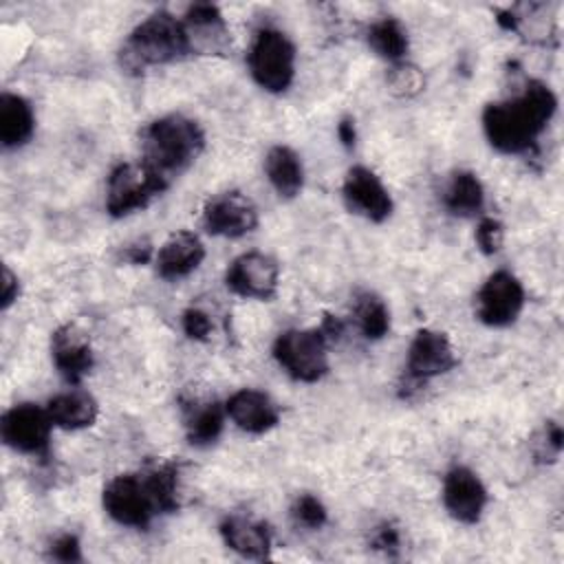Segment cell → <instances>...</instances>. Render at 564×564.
I'll list each match as a JSON object with an SVG mask.
<instances>
[{"instance_id":"ac0fdd59","label":"cell","mask_w":564,"mask_h":564,"mask_svg":"<svg viewBox=\"0 0 564 564\" xmlns=\"http://www.w3.org/2000/svg\"><path fill=\"white\" fill-rule=\"evenodd\" d=\"M220 538L225 546L247 560H264L271 553L273 535L267 522L249 516H227L220 527Z\"/></svg>"},{"instance_id":"9c48e42d","label":"cell","mask_w":564,"mask_h":564,"mask_svg":"<svg viewBox=\"0 0 564 564\" xmlns=\"http://www.w3.org/2000/svg\"><path fill=\"white\" fill-rule=\"evenodd\" d=\"M527 302L522 282L507 269H498L480 284L474 297V313L478 322L491 328L511 326Z\"/></svg>"},{"instance_id":"cb8c5ba5","label":"cell","mask_w":564,"mask_h":564,"mask_svg":"<svg viewBox=\"0 0 564 564\" xmlns=\"http://www.w3.org/2000/svg\"><path fill=\"white\" fill-rule=\"evenodd\" d=\"M443 205L452 216L474 218L485 207V187L478 174L469 170H458L449 176L443 189Z\"/></svg>"},{"instance_id":"5bb4252c","label":"cell","mask_w":564,"mask_h":564,"mask_svg":"<svg viewBox=\"0 0 564 564\" xmlns=\"http://www.w3.org/2000/svg\"><path fill=\"white\" fill-rule=\"evenodd\" d=\"M441 500L449 518H454L460 524H476L482 518V511L489 502V494L474 469L465 465H454L447 469L443 478Z\"/></svg>"},{"instance_id":"4fadbf2b","label":"cell","mask_w":564,"mask_h":564,"mask_svg":"<svg viewBox=\"0 0 564 564\" xmlns=\"http://www.w3.org/2000/svg\"><path fill=\"white\" fill-rule=\"evenodd\" d=\"M341 198L350 214L370 223H383L392 216L394 203L383 181L366 165H352L341 183Z\"/></svg>"},{"instance_id":"d6986e66","label":"cell","mask_w":564,"mask_h":564,"mask_svg":"<svg viewBox=\"0 0 564 564\" xmlns=\"http://www.w3.org/2000/svg\"><path fill=\"white\" fill-rule=\"evenodd\" d=\"M185 29L194 53H220L229 42V29L220 9L212 2H196L187 9Z\"/></svg>"},{"instance_id":"f546056e","label":"cell","mask_w":564,"mask_h":564,"mask_svg":"<svg viewBox=\"0 0 564 564\" xmlns=\"http://www.w3.org/2000/svg\"><path fill=\"white\" fill-rule=\"evenodd\" d=\"M505 238V227L498 218L482 216L476 227V245L485 256H494L500 251Z\"/></svg>"},{"instance_id":"ffe728a7","label":"cell","mask_w":564,"mask_h":564,"mask_svg":"<svg viewBox=\"0 0 564 564\" xmlns=\"http://www.w3.org/2000/svg\"><path fill=\"white\" fill-rule=\"evenodd\" d=\"M48 419L55 427L66 432H77L95 425L99 416V403L97 399L82 388H70L66 392H59L46 401Z\"/></svg>"},{"instance_id":"2e32d148","label":"cell","mask_w":564,"mask_h":564,"mask_svg":"<svg viewBox=\"0 0 564 564\" xmlns=\"http://www.w3.org/2000/svg\"><path fill=\"white\" fill-rule=\"evenodd\" d=\"M225 412L231 419V423L253 436L267 434L280 423V408L278 403L262 390L256 388H242L236 390L225 401Z\"/></svg>"},{"instance_id":"9a60e30c","label":"cell","mask_w":564,"mask_h":564,"mask_svg":"<svg viewBox=\"0 0 564 564\" xmlns=\"http://www.w3.org/2000/svg\"><path fill=\"white\" fill-rule=\"evenodd\" d=\"M51 359L59 377L77 386L95 364L90 337L77 324H62L51 333Z\"/></svg>"},{"instance_id":"7c38bea8","label":"cell","mask_w":564,"mask_h":564,"mask_svg":"<svg viewBox=\"0 0 564 564\" xmlns=\"http://www.w3.org/2000/svg\"><path fill=\"white\" fill-rule=\"evenodd\" d=\"M200 225L209 236L242 238L258 227V209L247 194L229 189L203 205Z\"/></svg>"},{"instance_id":"484cf974","label":"cell","mask_w":564,"mask_h":564,"mask_svg":"<svg viewBox=\"0 0 564 564\" xmlns=\"http://www.w3.org/2000/svg\"><path fill=\"white\" fill-rule=\"evenodd\" d=\"M352 317L366 339H381L390 330V308L372 291H361L355 295Z\"/></svg>"},{"instance_id":"4dcf8cb0","label":"cell","mask_w":564,"mask_h":564,"mask_svg":"<svg viewBox=\"0 0 564 564\" xmlns=\"http://www.w3.org/2000/svg\"><path fill=\"white\" fill-rule=\"evenodd\" d=\"M181 326H183V333L194 339V341H205L209 335H212V319L205 311L196 308V306H189L183 317H181Z\"/></svg>"},{"instance_id":"277c9868","label":"cell","mask_w":564,"mask_h":564,"mask_svg":"<svg viewBox=\"0 0 564 564\" xmlns=\"http://www.w3.org/2000/svg\"><path fill=\"white\" fill-rule=\"evenodd\" d=\"M194 55L183 18L156 11L139 22L119 48V64L128 73H143Z\"/></svg>"},{"instance_id":"4316f807","label":"cell","mask_w":564,"mask_h":564,"mask_svg":"<svg viewBox=\"0 0 564 564\" xmlns=\"http://www.w3.org/2000/svg\"><path fill=\"white\" fill-rule=\"evenodd\" d=\"M291 518L297 527L315 531L326 524L328 511L315 494H300L291 505Z\"/></svg>"},{"instance_id":"8fae6325","label":"cell","mask_w":564,"mask_h":564,"mask_svg":"<svg viewBox=\"0 0 564 564\" xmlns=\"http://www.w3.org/2000/svg\"><path fill=\"white\" fill-rule=\"evenodd\" d=\"M225 286L245 300L269 302L278 295L280 264L262 251H245L225 271Z\"/></svg>"},{"instance_id":"83f0119b","label":"cell","mask_w":564,"mask_h":564,"mask_svg":"<svg viewBox=\"0 0 564 564\" xmlns=\"http://www.w3.org/2000/svg\"><path fill=\"white\" fill-rule=\"evenodd\" d=\"M423 84H425V79H423L421 70L408 62L392 64V68L388 73V86L399 97H414L416 93L423 90Z\"/></svg>"},{"instance_id":"52a82bcc","label":"cell","mask_w":564,"mask_h":564,"mask_svg":"<svg viewBox=\"0 0 564 564\" xmlns=\"http://www.w3.org/2000/svg\"><path fill=\"white\" fill-rule=\"evenodd\" d=\"M273 359L300 383H315L328 372V335L317 328H289L273 341Z\"/></svg>"},{"instance_id":"d4e9b609","label":"cell","mask_w":564,"mask_h":564,"mask_svg":"<svg viewBox=\"0 0 564 564\" xmlns=\"http://www.w3.org/2000/svg\"><path fill=\"white\" fill-rule=\"evenodd\" d=\"M366 42L377 57L390 64L403 62L410 48L408 31L397 18H379L377 22H372L366 33Z\"/></svg>"},{"instance_id":"603a6c76","label":"cell","mask_w":564,"mask_h":564,"mask_svg":"<svg viewBox=\"0 0 564 564\" xmlns=\"http://www.w3.org/2000/svg\"><path fill=\"white\" fill-rule=\"evenodd\" d=\"M183 419L187 441L196 447H209L220 438L227 412L218 401H189L183 405Z\"/></svg>"},{"instance_id":"5b68a950","label":"cell","mask_w":564,"mask_h":564,"mask_svg":"<svg viewBox=\"0 0 564 564\" xmlns=\"http://www.w3.org/2000/svg\"><path fill=\"white\" fill-rule=\"evenodd\" d=\"M170 187V181L143 161L117 163L106 181V212L112 218H126L145 209Z\"/></svg>"},{"instance_id":"d6a6232c","label":"cell","mask_w":564,"mask_h":564,"mask_svg":"<svg viewBox=\"0 0 564 564\" xmlns=\"http://www.w3.org/2000/svg\"><path fill=\"white\" fill-rule=\"evenodd\" d=\"M370 544L377 549V551H383V553H394L401 544V538H399V531L390 524V522H383L375 529L372 533V540Z\"/></svg>"},{"instance_id":"f1b7e54d","label":"cell","mask_w":564,"mask_h":564,"mask_svg":"<svg viewBox=\"0 0 564 564\" xmlns=\"http://www.w3.org/2000/svg\"><path fill=\"white\" fill-rule=\"evenodd\" d=\"M562 445H564V434H562L560 423L546 421V425L542 427V432L538 434V438L533 443V454L540 463H553V460H557Z\"/></svg>"},{"instance_id":"6da1fadb","label":"cell","mask_w":564,"mask_h":564,"mask_svg":"<svg viewBox=\"0 0 564 564\" xmlns=\"http://www.w3.org/2000/svg\"><path fill=\"white\" fill-rule=\"evenodd\" d=\"M106 516L128 529H148L156 516L178 509V467L152 465L110 478L101 491Z\"/></svg>"},{"instance_id":"3957f363","label":"cell","mask_w":564,"mask_h":564,"mask_svg":"<svg viewBox=\"0 0 564 564\" xmlns=\"http://www.w3.org/2000/svg\"><path fill=\"white\" fill-rule=\"evenodd\" d=\"M205 132L198 121L170 112L141 130V161L172 183L203 152Z\"/></svg>"},{"instance_id":"836d02e7","label":"cell","mask_w":564,"mask_h":564,"mask_svg":"<svg viewBox=\"0 0 564 564\" xmlns=\"http://www.w3.org/2000/svg\"><path fill=\"white\" fill-rule=\"evenodd\" d=\"M18 297H20V280L9 267H4L2 269V293H0L2 311H7Z\"/></svg>"},{"instance_id":"e575fe53","label":"cell","mask_w":564,"mask_h":564,"mask_svg":"<svg viewBox=\"0 0 564 564\" xmlns=\"http://www.w3.org/2000/svg\"><path fill=\"white\" fill-rule=\"evenodd\" d=\"M337 137L339 141L346 145V148H352L355 145V121L350 117H344L339 123H337Z\"/></svg>"},{"instance_id":"ba28073f","label":"cell","mask_w":564,"mask_h":564,"mask_svg":"<svg viewBox=\"0 0 564 564\" xmlns=\"http://www.w3.org/2000/svg\"><path fill=\"white\" fill-rule=\"evenodd\" d=\"M53 427L46 408L35 403H15L0 416V436L4 445L26 456H48Z\"/></svg>"},{"instance_id":"1f68e13d","label":"cell","mask_w":564,"mask_h":564,"mask_svg":"<svg viewBox=\"0 0 564 564\" xmlns=\"http://www.w3.org/2000/svg\"><path fill=\"white\" fill-rule=\"evenodd\" d=\"M48 555L57 562H82V544L79 538L75 533H62L57 535L51 546H48Z\"/></svg>"},{"instance_id":"7402d4cb","label":"cell","mask_w":564,"mask_h":564,"mask_svg":"<svg viewBox=\"0 0 564 564\" xmlns=\"http://www.w3.org/2000/svg\"><path fill=\"white\" fill-rule=\"evenodd\" d=\"M264 174L280 198H295L304 187V165L300 154L289 145H273L264 154Z\"/></svg>"},{"instance_id":"30bf717a","label":"cell","mask_w":564,"mask_h":564,"mask_svg":"<svg viewBox=\"0 0 564 564\" xmlns=\"http://www.w3.org/2000/svg\"><path fill=\"white\" fill-rule=\"evenodd\" d=\"M458 364L456 350L449 337L436 328H419L408 346L405 379L408 386H423L441 375H447Z\"/></svg>"},{"instance_id":"e0dca14e","label":"cell","mask_w":564,"mask_h":564,"mask_svg":"<svg viewBox=\"0 0 564 564\" xmlns=\"http://www.w3.org/2000/svg\"><path fill=\"white\" fill-rule=\"evenodd\" d=\"M203 260H205L203 240L194 231L181 229L163 240V245L154 253V269L159 278L167 282H176L181 278H187L192 271H196Z\"/></svg>"},{"instance_id":"7a4b0ae2","label":"cell","mask_w":564,"mask_h":564,"mask_svg":"<svg viewBox=\"0 0 564 564\" xmlns=\"http://www.w3.org/2000/svg\"><path fill=\"white\" fill-rule=\"evenodd\" d=\"M555 108V93L544 82L529 79L516 97L482 108V132L498 152L527 154L546 130Z\"/></svg>"},{"instance_id":"8992f818","label":"cell","mask_w":564,"mask_h":564,"mask_svg":"<svg viewBox=\"0 0 564 564\" xmlns=\"http://www.w3.org/2000/svg\"><path fill=\"white\" fill-rule=\"evenodd\" d=\"M247 66L262 90L280 95L295 79V44L280 29L262 26L249 46Z\"/></svg>"},{"instance_id":"44dd1931","label":"cell","mask_w":564,"mask_h":564,"mask_svg":"<svg viewBox=\"0 0 564 564\" xmlns=\"http://www.w3.org/2000/svg\"><path fill=\"white\" fill-rule=\"evenodd\" d=\"M35 132V112L29 99L4 90L0 95V143L4 150H18Z\"/></svg>"}]
</instances>
